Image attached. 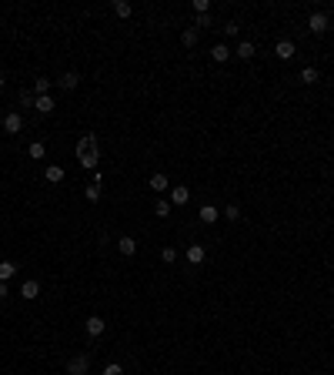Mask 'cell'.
Wrapping results in <instances>:
<instances>
[{"mask_svg": "<svg viewBox=\"0 0 334 375\" xmlns=\"http://www.w3.org/2000/svg\"><path fill=\"white\" fill-rule=\"evenodd\" d=\"M104 328H107V322H104L101 315H90V319H87V335H90V338H101Z\"/></svg>", "mask_w": 334, "mask_h": 375, "instance_id": "7", "label": "cell"}, {"mask_svg": "<svg viewBox=\"0 0 334 375\" xmlns=\"http://www.w3.org/2000/svg\"><path fill=\"white\" fill-rule=\"evenodd\" d=\"M57 84H60L64 91H74V88L80 84V74H77V71H67V74H60V80H57Z\"/></svg>", "mask_w": 334, "mask_h": 375, "instance_id": "15", "label": "cell"}, {"mask_svg": "<svg viewBox=\"0 0 334 375\" xmlns=\"http://www.w3.org/2000/svg\"><path fill=\"white\" fill-rule=\"evenodd\" d=\"M4 84H7V80H4V71H0V88H4Z\"/></svg>", "mask_w": 334, "mask_h": 375, "instance_id": "34", "label": "cell"}, {"mask_svg": "<svg viewBox=\"0 0 334 375\" xmlns=\"http://www.w3.org/2000/svg\"><path fill=\"white\" fill-rule=\"evenodd\" d=\"M160 262L174 265V262H177V248H171V245H167V248H160Z\"/></svg>", "mask_w": 334, "mask_h": 375, "instance_id": "25", "label": "cell"}, {"mask_svg": "<svg viewBox=\"0 0 334 375\" xmlns=\"http://www.w3.org/2000/svg\"><path fill=\"white\" fill-rule=\"evenodd\" d=\"M50 88H54V80H47V77H37V80H34V97H44V94H50Z\"/></svg>", "mask_w": 334, "mask_h": 375, "instance_id": "18", "label": "cell"}, {"mask_svg": "<svg viewBox=\"0 0 334 375\" xmlns=\"http://www.w3.org/2000/svg\"><path fill=\"white\" fill-rule=\"evenodd\" d=\"M234 54H238L241 61H251V57H254V44H251V40H241V44H238V50H234Z\"/></svg>", "mask_w": 334, "mask_h": 375, "instance_id": "19", "label": "cell"}, {"mask_svg": "<svg viewBox=\"0 0 334 375\" xmlns=\"http://www.w3.org/2000/svg\"><path fill=\"white\" fill-rule=\"evenodd\" d=\"M44 178H47L50 184H60V181H64V178H67V171L60 168V164H47V171H44Z\"/></svg>", "mask_w": 334, "mask_h": 375, "instance_id": "11", "label": "cell"}, {"mask_svg": "<svg viewBox=\"0 0 334 375\" xmlns=\"http://www.w3.org/2000/svg\"><path fill=\"white\" fill-rule=\"evenodd\" d=\"M221 218H227V221H241V205H234V201H231V205L221 211Z\"/></svg>", "mask_w": 334, "mask_h": 375, "instance_id": "22", "label": "cell"}, {"mask_svg": "<svg viewBox=\"0 0 334 375\" xmlns=\"http://www.w3.org/2000/svg\"><path fill=\"white\" fill-rule=\"evenodd\" d=\"M194 14H211V0H194Z\"/></svg>", "mask_w": 334, "mask_h": 375, "instance_id": "28", "label": "cell"}, {"mask_svg": "<svg viewBox=\"0 0 334 375\" xmlns=\"http://www.w3.org/2000/svg\"><path fill=\"white\" fill-rule=\"evenodd\" d=\"M197 37H201L197 27H187V31L181 34V44H184V47H197Z\"/></svg>", "mask_w": 334, "mask_h": 375, "instance_id": "17", "label": "cell"}, {"mask_svg": "<svg viewBox=\"0 0 334 375\" xmlns=\"http://www.w3.org/2000/svg\"><path fill=\"white\" fill-rule=\"evenodd\" d=\"M0 124H4V131H7V134H20V131H24V118H20L17 111L4 114V121H0Z\"/></svg>", "mask_w": 334, "mask_h": 375, "instance_id": "3", "label": "cell"}, {"mask_svg": "<svg viewBox=\"0 0 334 375\" xmlns=\"http://www.w3.org/2000/svg\"><path fill=\"white\" fill-rule=\"evenodd\" d=\"M318 77H321L318 67H304L301 71V84H318Z\"/></svg>", "mask_w": 334, "mask_h": 375, "instance_id": "23", "label": "cell"}, {"mask_svg": "<svg viewBox=\"0 0 334 375\" xmlns=\"http://www.w3.org/2000/svg\"><path fill=\"white\" fill-rule=\"evenodd\" d=\"M57 104H54V97L50 94H44V97H34V111H40V114H50Z\"/></svg>", "mask_w": 334, "mask_h": 375, "instance_id": "13", "label": "cell"}, {"mask_svg": "<svg viewBox=\"0 0 334 375\" xmlns=\"http://www.w3.org/2000/svg\"><path fill=\"white\" fill-rule=\"evenodd\" d=\"M187 201H191V188H184V184L171 188V205H187Z\"/></svg>", "mask_w": 334, "mask_h": 375, "instance_id": "8", "label": "cell"}, {"mask_svg": "<svg viewBox=\"0 0 334 375\" xmlns=\"http://www.w3.org/2000/svg\"><path fill=\"white\" fill-rule=\"evenodd\" d=\"M154 215H157V218H167V215H171V201H167V198H160L157 205H154Z\"/></svg>", "mask_w": 334, "mask_h": 375, "instance_id": "24", "label": "cell"}, {"mask_svg": "<svg viewBox=\"0 0 334 375\" xmlns=\"http://www.w3.org/2000/svg\"><path fill=\"white\" fill-rule=\"evenodd\" d=\"M117 248H120V255H134V251H137V241L134 238H130V235H124V238H117Z\"/></svg>", "mask_w": 334, "mask_h": 375, "instance_id": "16", "label": "cell"}, {"mask_svg": "<svg viewBox=\"0 0 334 375\" xmlns=\"http://www.w3.org/2000/svg\"><path fill=\"white\" fill-rule=\"evenodd\" d=\"M187 262H191V268H197V265H204V258H207V251H204V245H191L187 251Z\"/></svg>", "mask_w": 334, "mask_h": 375, "instance_id": "6", "label": "cell"}, {"mask_svg": "<svg viewBox=\"0 0 334 375\" xmlns=\"http://www.w3.org/2000/svg\"><path fill=\"white\" fill-rule=\"evenodd\" d=\"M308 31H311V34H324V31H327V14L314 10V14L308 17Z\"/></svg>", "mask_w": 334, "mask_h": 375, "instance_id": "4", "label": "cell"}, {"mask_svg": "<svg viewBox=\"0 0 334 375\" xmlns=\"http://www.w3.org/2000/svg\"><path fill=\"white\" fill-rule=\"evenodd\" d=\"M90 372V355H74L67 362V375H87Z\"/></svg>", "mask_w": 334, "mask_h": 375, "instance_id": "2", "label": "cell"}, {"mask_svg": "<svg viewBox=\"0 0 334 375\" xmlns=\"http://www.w3.org/2000/svg\"><path fill=\"white\" fill-rule=\"evenodd\" d=\"M20 104H24V107H34V97H30V91H20Z\"/></svg>", "mask_w": 334, "mask_h": 375, "instance_id": "31", "label": "cell"}, {"mask_svg": "<svg viewBox=\"0 0 334 375\" xmlns=\"http://www.w3.org/2000/svg\"><path fill=\"white\" fill-rule=\"evenodd\" d=\"M231 47H224V44H214L211 47V61H217V64H224V61H231Z\"/></svg>", "mask_w": 334, "mask_h": 375, "instance_id": "14", "label": "cell"}, {"mask_svg": "<svg viewBox=\"0 0 334 375\" xmlns=\"http://www.w3.org/2000/svg\"><path fill=\"white\" fill-rule=\"evenodd\" d=\"M104 375H124V368L117 362H111V365H104Z\"/></svg>", "mask_w": 334, "mask_h": 375, "instance_id": "30", "label": "cell"}, {"mask_svg": "<svg viewBox=\"0 0 334 375\" xmlns=\"http://www.w3.org/2000/svg\"><path fill=\"white\" fill-rule=\"evenodd\" d=\"M194 27H197V31H204V27H211V14H197V20H194Z\"/></svg>", "mask_w": 334, "mask_h": 375, "instance_id": "29", "label": "cell"}, {"mask_svg": "<svg viewBox=\"0 0 334 375\" xmlns=\"http://www.w3.org/2000/svg\"><path fill=\"white\" fill-rule=\"evenodd\" d=\"M274 54L281 57V61H291V57L297 54V47H294V40H278L274 44Z\"/></svg>", "mask_w": 334, "mask_h": 375, "instance_id": "5", "label": "cell"}, {"mask_svg": "<svg viewBox=\"0 0 334 375\" xmlns=\"http://www.w3.org/2000/svg\"><path fill=\"white\" fill-rule=\"evenodd\" d=\"M97 161H101V148H97V134H84L77 141V164L84 171L97 168Z\"/></svg>", "mask_w": 334, "mask_h": 375, "instance_id": "1", "label": "cell"}, {"mask_svg": "<svg viewBox=\"0 0 334 375\" xmlns=\"http://www.w3.org/2000/svg\"><path fill=\"white\" fill-rule=\"evenodd\" d=\"M10 292H7V281H0V298H7Z\"/></svg>", "mask_w": 334, "mask_h": 375, "instance_id": "33", "label": "cell"}, {"mask_svg": "<svg viewBox=\"0 0 334 375\" xmlns=\"http://www.w3.org/2000/svg\"><path fill=\"white\" fill-rule=\"evenodd\" d=\"M238 31H241V24H238V20H231V24H224V34H231V37H234Z\"/></svg>", "mask_w": 334, "mask_h": 375, "instance_id": "32", "label": "cell"}, {"mask_svg": "<svg viewBox=\"0 0 334 375\" xmlns=\"http://www.w3.org/2000/svg\"><path fill=\"white\" fill-rule=\"evenodd\" d=\"M147 184H151V191H157V194H167V191H171L167 175H160V171H157V175H151V181H147Z\"/></svg>", "mask_w": 334, "mask_h": 375, "instance_id": "9", "label": "cell"}, {"mask_svg": "<svg viewBox=\"0 0 334 375\" xmlns=\"http://www.w3.org/2000/svg\"><path fill=\"white\" fill-rule=\"evenodd\" d=\"M114 14H117V17H130V4H127V0H114Z\"/></svg>", "mask_w": 334, "mask_h": 375, "instance_id": "26", "label": "cell"}, {"mask_svg": "<svg viewBox=\"0 0 334 375\" xmlns=\"http://www.w3.org/2000/svg\"><path fill=\"white\" fill-rule=\"evenodd\" d=\"M27 154H30L34 161H44V154H47V148H44V141H30V148H27Z\"/></svg>", "mask_w": 334, "mask_h": 375, "instance_id": "20", "label": "cell"}, {"mask_svg": "<svg viewBox=\"0 0 334 375\" xmlns=\"http://www.w3.org/2000/svg\"><path fill=\"white\" fill-rule=\"evenodd\" d=\"M84 194H87V201H90V205H97V201H101V184H90V188H87V191H84Z\"/></svg>", "mask_w": 334, "mask_h": 375, "instance_id": "27", "label": "cell"}, {"mask_svg": "<svg viewBox=\"0 0 334 375\" xmlns=\"http://www.w3.org/2000/svg\"><path fill=\"white\" fill-rule=\"evenodd\" d=\"M37 295H40V285H37V281H34V278H27L24 285H20V298H27V302H34V298H37Z\"/></svg>", "mask_w": 334, "mask_h": 375, "instance_id": "12", "label": "cell"}, {"mask_svg": "<svg viewBox=\"0 0 334 375\" xmlns=\"http://www.w3.org/2000/svg\"><path fill=\"white\" fill-rule=\"evenodd\" d=\"M197 218H201L204 224H214L217 218H221V208H214V205H204V208L197 211Z\"/></svg>", "mask_w": 334, "mask_h": 375, "instance_id": "10", "label": "cell"}, {"mask_svg": "<svg viewBox=\"0 0 334 375\" xmlns=\"http://www.w3.org/2000/svg\"><path fill=\"white\" fill-rule=\"evenodd\" d=\"M17 275V265L14 262H0V281H10Z\"/></svg>", "mask_w": 334, "mask_h": 375, "instance_id": "21", "label": "cell"}]
</instances>
